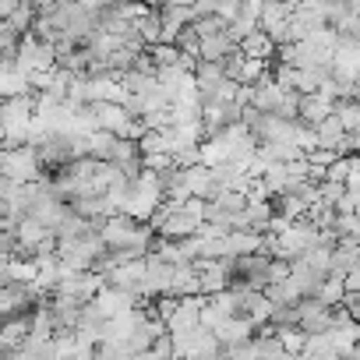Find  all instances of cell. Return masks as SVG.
I'll return each instance as SVG.
<instances>
[{
	"mask_svg": "<svg viewBox=\"0 0 360 360\" xmlns=\"http://www.w3.org/2000/svg\"><path fill=\"white\" fill-rule=\"evenodd\" d=\"M237 53L244 57V60H258V64H269L272 57H276V46L269 43V36L262 32V29H255V32H248L240 43H237Z\"/></svg>",
	"mask_w": 360,
	"mask_h": 360,
	"instance_id": "cell-4",
	"label": "cell"
},
{
	"mask_svg": "<svg viewBox=\"0 0 360 360\" xmlns=\"http://www.w3.org/2000/svg\"><path fill=\"white\" fill-rule=\"evenodd\" d=\"M233 53H237V39L226 29L209 36V39H198V64H219L223 68V60L233 57Z\"/></svg>",
	"mask_w": 360,
	"mask_h": 360,
	"instance_id": "cell-2",
	"label": "cell"
},
{
	"mask_svg": "<svg viewBox=\"0 0 360 360\" xmlns=\"http://www.w3.org/2000/svg\"><path fill=\"white\" fill-rule=\"evenodd\" d=\"M233 314L251 321L255 328L258 325H269V314H272V304L265 293H255V290H233Z\"/></svg>",
	"mask_w": 360,
	"mask_h": 360,
	"instance_id": "cell-1",
	"label": "cell"
},
{
	"mask_svg": "<svg viewBox=\"0 0 360 360\" xmlns=\"http://www.w3.org/2000/svg\"><path fill=\"white\" fill-rule=\"evenodd\" d=\"M332 117V99H325V96H300V103H297V124L300 127H318L321 120H328Z\"/></svg>",
	"mask_w": 360,
	"mask_h": 360,
	"instance_id": "cell-3",
	"label": "cell"
}]
</instances>
